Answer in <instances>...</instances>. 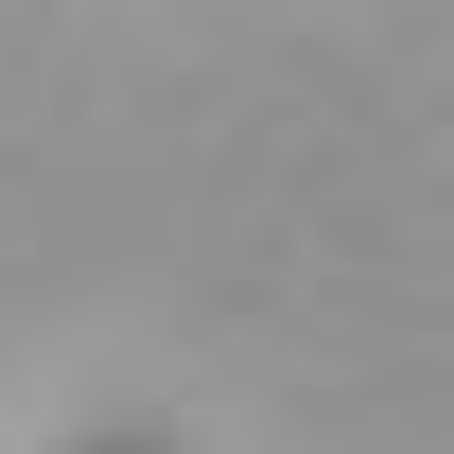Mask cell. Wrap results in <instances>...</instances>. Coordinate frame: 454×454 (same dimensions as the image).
<instances>
[{
  "label": "cell",
  "instance_id": "6da1fadb",
  "mask_svg": "<svg viewBox=\"0 0 454 454\" xmlns=\"http://www.w3.org/2000/svg\"><path fill=\"white\" fill-rule=\"evenodd\" d=\"M70 454H175V437H70Z\"/></svg>",
  "mask_w": 454,
  "mask_h": 454
}]
</instances>
